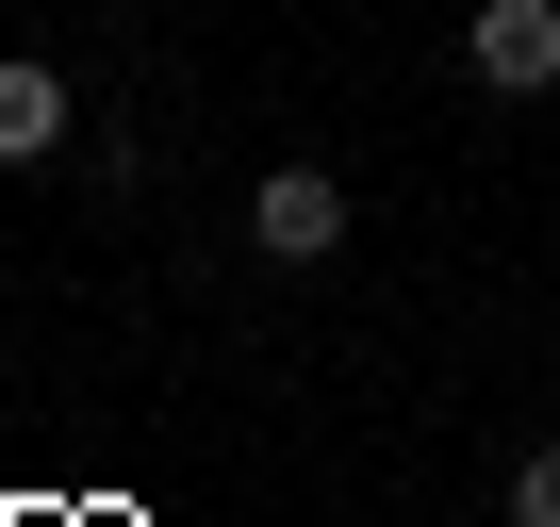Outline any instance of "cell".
Segmentation results:
<instances>
[{"label":"cell","instance_id":"6da1fadb","mask_svg":"<svg viewBox=\"0 0 560 527\" xmlns=\"http://www.w3.org/2000/svg\"><path fill=\"white\" fill-rule=\"evenodd\" d=\"M462 67H478V99H544L560 83V0H478V17H462Z\"/></svg>","mask_w":560,"mask_h":527},{"label":"cell","instance_id":"7a4b0ae2","mask_svg":"<svg viewBox=\"0 0 560 527\" xmlns=\"http://www.w3.org/2000/svg\"><path fill=\"white\" fill-rule=\"evenodd\" d=\"M247 247H264V264H330V247H347V181H330V165H264Z\"/></svg>","mask_w":560,"mask_h":527},{"label":"cell","instance_id":"3957f363","mask_svg":"<svg viewBox=\"0 0 560 527\" xmlns=\"http://www.w3.org/2000/svg\"><path fill=\"white\" fill-rule=\"evenodd\" d=\"M83 132V99H67V67H34V50H0V181L18 165H50Z\"/></svg>","mask_w":560,"mask_h":527},{"label":"cell","instance_id":"277c9868","mask_svg":"<svg viewBox=\"0 0 560 527\" xmlns=\"http://www.w3.org/2000/svg\"><path fill=\"white\" fill-rule=\"evenodd\" d=\"M511 527H560V445H527V461H511Z\"/></svg>","mask_w":560,"mask_h":527}]
</instances>
